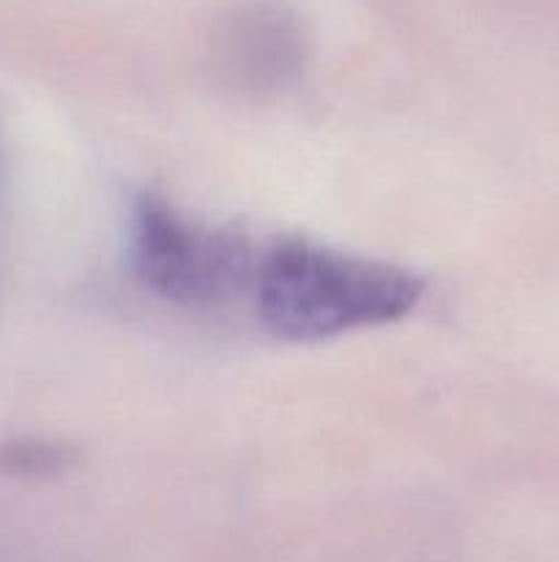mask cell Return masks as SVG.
<instances>
[{
  "label": "cell",
  "mask_w": 559,
  "mask_h": 562,
  "mask_svg": "<svg viewBox=\"0 0 559 562\" xmlns=\"http://www.w3.org/2000/svg\"><path fill=\"white\" fill-rule=\"evenodd\" d=\"M422 291L425 280L398 263L283 236L255 250L247 294L269 333L290 344H316L400 322Z\"/></svg>",
  "instance_id": "obj_1"
},
{
  "label": "cell",
  "mask_w": 559,
  "mask_h": 562,
  "mask_svg": "<svg viewBox=\"0 0 559 562\" xmlns=\"http://www.w3.org/2000/svg\"><path fill=\"white\" fill-rule=\"evenodd\" d=\"M255 247L239 234L201 223L157 195H140L129 214V267L159 300L214 307L247 294Z\"/></svg>",
  "instance_id": "obj_2"
},
{
  "label": "cell",
  "mask_w": 559,
  "mask_h": 562,
  "mask_svg": "<svg viewBox=\"0 0 559 562\" xmlns=\"http://www.w3.org/2000/svg\"><path fill=\"white\" fill-rule=\"evenodd\" d=\"M60 464V453L49 445L11 442L0 448L3 475H49Z\"/></svg>",
  "instance_id": "obj_3"
}]
</instances>
